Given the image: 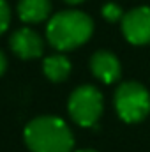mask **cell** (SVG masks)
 <instances>
[{
  "instance_id": "obj_9",
  "label": "cell",
  "mask_w": 150,
  "mask_h": 152,
  "mask_svg": "<svg viewBox=\"0 0 150 152\" xmlns=\"http://www.w3.org/2000/svg\"><path fill=\"white\" fill-rule=\"evenodd\" d=\"M42 71H44V75L50 81L60 83V81L67 80L69 75H71V62L66 55L55 53V55H50V57L44 58Z\"/></svg>"
},
{
  "instance_id": "obj_11",
  "label": "cell",
  "mask_w": 150,
  "mask_h": 152,
  "mask_svg": "<svg viewBox=\"0 0 150 152\" xmlns=\"http://www.w3.org/2000/svg\"><path fill=\"white\" fill-rule=\"evenodd\" d=\"M11 23V9H9V4L5 0H0V36L7 30Z\"/></svg>"
},
{
  "instance_id": "obj_12",
  "label": "cell",
  "mask_w": 150,
  "mask_h": 152,
  "mask_svg": "<svg viewBox=\"0 0 150 152\" xmlns=\"http://www.w3.org/2000/svg\"><path fill=\"white\" fill-rule=\"evenodd\" d=\"M5 67H7V60H5V55H4L2 50H0V75H4Z\"/></svg>"
},
{
  "instance_id": "obj_3",
  "label": "cell",
  "mask_w": 150,
  "mask_h": 152,
  "mask_svg": "<svg viewBox=\"0 0 150 152\" xmlns=\"http://www.w3.org/2000/svg\"><path fill=\"white\" fill-rule=\"evenodd\" d=\"M113 104L127 124H138L150 113V92L140 81H124L117 87Z\"/></svg>"
},
{
  "instance_id": "obj_7",
  "label": "cell",
  "mask_w": 150,
  "mask_h": 152,
  "mask_svg": "<svg viewBox=\"0 0 150 152\" xmlns=\"http://www.w3.org/2000/svg\"><path fill=\"white\" fill-rule=\"evenodd\" d=\"M11 50L20 58L30 60V58H37L42 55L44 42L36 30L23 27L11 36Z\"/></svg>"
},
{
  "instance_id": "obj_13",
  "label": "cell",
  "mask_w": 150,
  "mask_h": 152,
  "mask_svg": "<svg viewBox=\"0 0 150 152\" xmlns=\"http://www.w3.org/2000/svg\"><path fill=\"white\" fill-rule=\"evenodd\" d=\"M67 4H71V5H78V4H81V2H85V0H66Z\"/></svg>"
},
{
  "instance_id": "obj_5",
  "label": "cell",
  "mask_w": 150,
  "mask_h": 152,
  "mask_svg": "<svg viewBox=\"0 0 150 152\" xmlns=\"http://www.w3.org/2000/svg\"><path fill=\"white\" fill-rule=\"evenodd\" d=\"M122 34L129 44H150V5H140L125 12L122 20Z\"/></svg>"
},
{
  "instance_id": "obj_2",
  "label": "cell",
  "mask_w": 150,
  "mask_h": 152,
  "mask_svg": "<svg viewBox=\"0 0 150 152\" xmlns=\"http://www.w3.org/2000/svg\"><path fill=\"white\" fill-rule=\"evenodd\" d=\"M94 34V21L81 11H62L51 16L46 39L58 51H69L85 44Z\"/></svg>"
},
{
  "instance_id": "obj_8",
  "label": "cell",
  "mask_w": 150,
  "mask_h": 152,
  "mask_svg": "<svg viewBox=\"0 0 150 152\" xmlns=\"http://www.w3.org/2000/svg\"><path fill=\"white\" fill-rule=\"evenodd\" d=\"M50 12H51L50 0H20L18 4L20 20L25 23H41L50 16Z\"/></svg>"
},
{
  "instance_id": "obj_1",
  "label": "cell",
  "mask_w": 150,
  "mask_h": 152,
  "mask_svg": "<svg viewBox=\"0 0 150 152\" xmlns=\"http://www.w3.org/2000/svg\"><path fill=\"white\" fill-rule=\"evenodd\" d=\"M23 138L32 152H71L74 147L73 131L60 117L53 115H42L30 120Z\"/></svg>"
},
{
  "instance_id": "obj_10",
  "label": "cell",
  "mask_w": 150,
  "mask_h": 152,
  "mask_svg": "<svg viewBox=\"0 0 150 152\" xmlns=\"http://www.w3.org/2000/svg\"><path fill=\"white\" fill-rule=\"evenodd\" d=\"M101 12H103V18H104L106 21H110V23H117V21L122 23V20H124V16H125V12L122 11V7H120L118 4H115V2L104 4Z\"/></svg>"
},
{
  "instance_id": "obj_6",
  "label": "cell",
  "mask_w": 150,
  "mask_h": 152,
  "mask_svg": "<svg viewBox=\"0 0 150 152\" xmlns=\"http://www.w3.org/2000/svg\"><path fill=\"white\" fill-rule=\"evenodd\" d=\"M90 71L99 81L110 85L120 80L122 76V66L117 55L108 50H99L90 58Z\"/></svg>"
},
{
  "instance_id": "obj_14",
  "label": "cell",
  "mask_w": 150,
  "mask_h": 152,
  "mask_svg": "<svg viewBox=\"0 0 150 152\" xmlns=\"http://www.w3.org/2000/svg\"><path fill=\"white\" fill-rule=\"evenodd\" d=\"M76 152H97V151H94V149H81V151H76Z\"/></svg>"
},
{
  "instance_id": "obj_4",
  "label": "cell",
  "mask_w": 150,
  "mask_h": 152,
  "mask_svg": "<svg viewBox=\"0 0 150 152\" xmlns=\"http://www.w3.org/2000/svg\"><path fill=\"white\" fill-rule=\"evenodd\" d=\"M67 110L71 118L81 127H92L99 122L103 110H104V99L97 87L94 85H81L78 87L69 97Z\"/></svg>"
}]
</instances>
